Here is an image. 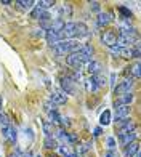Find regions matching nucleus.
I'll use <instances>...</instances> for the list:
<instances>
[{
	"mask_svg": "<svg viewBox=\"0 0 141 157\" xmlns=\"http://www.w3.org/2000/svg\"><path fill=\"white\" fill-rule=\"evenodd\" d=\"M119 10H120V13H122V15H124L127 19H128V18H131V11H130V10H127L125 6H120Z\"/></svg>",
	"mask_w": 141,
	"mask_h": 157,
	"instance_id": "nucleus-26",
	"label": "nucleus"
},
{
	"mask_svg": "<svg viewBox=\"0 0 141 157\" xmlns=\"http://www.w3.org/2000/svg\"><path fill=\"white\" fill-rule=\"evenodd\" d=\"M133 157H141V155H139V152H136V154H135V155H133Z\"/></svg>",
	"mask_w": 141,
	"mask_h": 157,
	"instance_id": "nucleus-36",
	"label": "nucleus"
},
{
	"mask_svg": "<svg viewBox=\"0 0 141 157\" xmlns=\"http://www.w3.org/2000/svg\"><path fill=\"white\" fill-rule=\"evenodd\" d=\"M53 5H55L53 0H40V2H35V6H37L39 10H44V11H47L48 8H51Z\"/></svg>",
	"mask_w": 141,
	"mask_h": 157,
	"instance_id": "nucleus-17",
	"label": "nucleus"
},
{
	"mask_svg": "<svg viewBox=\"0 0 141 157\" xmlns=\"http://www.w3.org/2000/svg\"><path fill=\"white\" fill-rule=\"evenodd\" d=\"M90 8L93 11H100V2H90Z\"/></svg>",
	"mask_w": 141,
	"mask_h": 157,
	"instance_id": "nucleus-28",
	"label": "nucleus"
},
{
	"mask_svg": "<svg viewBox=\"0 0 141 157\" xmlns=\"http://www.w3.org/2000/svg\"><path fill=\"white\" fill-rule=\"evenodd\" d=\"M111 85H112V87H116V74L111 75Z\"/></svg>",
	"mask_w": 141,
	"mask_h": 157,
	"instance_id": "nucleus-33",
	"label": "nucleus"
},
{
	"mask_svg": "<svg viewBox=\"0 0 141 157\" xmlns=\"http://www.w3.org/2000/svg\"><path fill=\"white\" fill-rule=\"evenodd\" d=\"M91 147V143H83V144H80V146H77V155H82V154H85L88 149Z\"/></svg>",
	"mask_w": 141,
	"mask_h": 157,
	"instance_id": "nucleus-24",
	"label": "nucleus"
},
{
	"mask_svg": "<svg viewBox=\"0 0 141 157\" xmlns=\"http://www.w3.org/2000/svg\"><path fill=\"white\" fill-rule=\"evenodd\" d=\"M136 130V124L133 122V120L130 119H127L125 122L120 125V128H119V133L117 135H125V133H131V132H135Z\"/></svg>",
	"mask_w": 141,
	"mask_h": 157,
	"instance_id": "nucleus-8",
	"label": "nucleus"
},
{
	"mask_svg": "<svg viewBox=\"0 0 141 157\" xmlns=\"http://www.w3.org/2000/svg\"><path fill=\"white\" fill-rule=\"evenodd\" d=\"M42 127H44V132L47 133V136H53V132H55L53 124H50L48 120H44V122H42Z\"/></svg>",
	"mask_w": 141,
	"mask_h": 157,
	"instance_id": "nucleus-20",
	"label": "nucleus"
},
{
	"mask_svg": "<svg viewBox=\"0 0 141 157\" xmlns=\"http://www.w3.org/2000/svg\"><path fill=\"white\" fill-rule=\"evenodd\" d=\"M44 144H45L47 149H56V147H58V141H56L53 136H47L44 140Z\"/></svg>",
	"mask_w": 141,
	"mask_h": 157,
	"instance_id": "nucleus-19",
	"label": "nucleus"
},
{
	"mask_svg": "<svg viewBox=\"0 0 141 157\" xmlns=\"http://www.w3.org/2000/svg\"><path fill=\"white\" fill-rule=\"evenodd\" d=\"M59 82H61L63 90H64V91H63L64 95H74L75 93V82L69 75H61Z\"/></svg>",
	"mask_w": 141,
	"mask_h": 157,
	"instance_id": "nucleus-4",
	"label": "nucleus"
},
{
	"mask_svg": "<svg viewBox=\"0 0 141 157\" xmlns=\"http://www.w3.org/2000/svg\"><path fill=\"white\" fill-rule=\"evenodd\" d=\"M23 154H24V152L21 151L19 147H16V149H15V152H13V154H11L10 157H23Z\"/></svg>",
	"mask_w": 141,
	"mask_h": 157,
	"instance_id": "nucleus-29",
	"label": "nucleus"
},
{
	"mask_svg": "<svg viewBox=\"0 0 141 157\" xmlns=\"http://www.w3.org/2000/svg\"><path fill=\"white\" fill-rule=\"evenodd\" d=\"M111 21H112V13H109V11L100 13V15H98V18H96V23H98V26H100V27L108 26Z\"/></svg>",
	"mask_w": 141,
	"mask_h": 157,
	"instance_id": "nucleus-13",
	"label": "nucleus"
},
{
	"mask_svg": "<svg viewBox=\"0 0 141 157\" xmlns=\"http://www.w3.org/2000/svg\"><path fill=\"white\" fill-rule=\"evenodd\" d=\"M16 5L19 6V8H23V10H32L35 6V2L34 0H18Z\"/></svg>",
	"mask_w": 141,
	"mask_h": 157,
	"instance_id": "nucleus-18",
	"label": "nucleus"
},
{
	"mask_svg": "<svg viewBox=\"0 0 141 157\" xmlns=\"http://www.w3.org/2000/svg\"><path fill=\"white\" fill-rule=\"evenodd\" d=\"M0 132H2V136H3L6 141H10V143H16L18 132H16V128L13 127V124L0 125Z\"/></svg>",
	"mask_w": 141,
	"mask_h": 157,
	"instance_id": "nucleus-3",
	"label": "nucleus"
},
{
	"mask_svg": "<svg viewBox=\"0 0 141 157\" xmlns=\"http://www.w3.org/2000/svg\"><path fill=\"white\" fill-rule=\"evenodd\" d=\"M48 116H50V124H61V116H59V112L58 111H51L50 114H48Z\"/></svg>",
	"mask_w": 141,
	"mask_h": 157,
	"instance_id": "nucleus-22",
	"label": "nucleus"
},
{
	"mask_svg": "<svg viewBox=\"0 0 141 157\" xmlns=\"http://www.w3.org/2000/svg\"><path fill=\"white\" fill-rule=\"evenodd\" d=\"M101 42L106 45V47H114L117 44V34L114 31H104L103 35H101Z\"/></svg>",
	"mask_w": 141,
	"mask_h": 157,
	"instance_id": "nucleus-5",
	"label": "nucleus"
},
{
	"mask_svg": "<svg viewBox=\"0 0 141 157\" xmlns=\"http://www.w3.org/2000/svg\"><path fill=\"white\" fill-rule=\"evenodd\" d=\"M58 136L63 140V141H66V143H69V144H72V143H75L77 141V136L75 135H72V133H66V132H59V135Z\"/></svg>",
	"mask_w": 141,
	"mask_h": 157,
	"instance_id": "nucleus-16",
	"label": "nucleus"
},
{
	"mask_svg": "<svg viewBox=\"0 0 141 157\" xmlns=\"http://www.w3.org/2000/svg\"><path fill=\"white\" fill-rule=\"evenodd\" d=\"M87 90H88V91H98V90H100V87L96 85V82H95L93 77H90L88 80H87Z\"/></svg>",
	"mask_w": 141,
	"mask_h": 157,
	"instance_id": "nucleus-23",
	"label": "nucleus"
},
{
	"mask_svg": "<svg viewBox=\"0 0 141 157\" xmlns=\"http://www.w3.org/2000/svg\"><path fill=\"white\" fill-rule=\"evenodd\" d=\"M106 141H108L109 151H114V149H116V140H114V138H108V140H106Z\"/></svg>",
	"mask_w": 141,
	"mask_h": 157,
	"instance_id": "nucleus-27",
	"label": "nucleus"
},
{
	"mask_svg": "<svg viewBox=\"0 0 141 157\" xmlns=\"http://www.w3.org/2000/svg\"><path fill=\"white\" fill-rule=\"evenodd\" d=\"M80 47H82V45H80L77 40H61L59 44H56V45L53 47V52H55L56 55L63 56V55H70V53L77 52Z\"/></svg>",
	"mask_w": 141,
	"mask_h": 157,
	"instance_id": "nucleus-1",
	"label": "nucleus"
},
{
	"mask_svg": "<svg viewBox=\"0 0 141 157\" xmlns=\"http://www.w3.org/2000/svg\"><path fill=\"white\" fill-rule=\"evenodd\" d=\"M50 101L56 106V104H66L67 103V96L63 91H53L50 95Z\"/></svg>",
	"mask_w": 141,
	"mask_h": 157,
	"instance_id": "nucleus-10",
	"label": "nucleus"
},
{
	"mask_svg": "<svg viewBox=\"0 0 141 157\" xmlns=\"http://www.w3.org/2000/svg\"><path fill=\"white\" fill-rule=\"evenodd\" d=\"M133 87H135L133 78H125V80L120 82L117 87H114V95H116V98H117V96H122V95H125V93H131Z\"/></svg>",
	"mask_w": 141,
	"mask_h": 157,
	"instance_id": "nucleus-2",
	"label": "nucleus"
},
{
	"mask_svg": "<svg viewBox=\"0 0 141 157\" xmlns=\"http://www.w3.org/2000/svg\"><path fill=\"white\" fill-rule=\"evenodd\" d=\"M101 63H98V61H90L88 63V72L91 75H96V74H100L101 72Z\"/></svg>",
	"mask_w": 141,
	"mask_h": 157,
	"instance_id": "nucleus-15",
	"label": "nucleus"
},
{
	"mask_svg": "<svg viewBox=\"0 0 141 157\" xmlns=\"http://www.w3.org/2000/svg\"><path fill=\"white\" fill-rule=\"evenodd\" d=\"M104 157H120V155H119L116 151H106L104 152Z\"/></svg>",
	"mask_w": 141,
	"mask_h": 157,
	"instance_id": "nucleus-30",
	"label": "nucleus"
},
{
	"mask_svg": "<svg viewBox=\"0 0 141 157\" xmlns=\"http://www.w3.org/2000/svg\"><path fill=\"white\" fill-rule=\"evenodd\" d=\"M45 39H47V42H48L51 47H55L56 44H59V42L63 40L61 34H59V32H53V31H47V32H45Z\"/></svg>",
	"mask_w": 141,
	"mask_h": 157,
	"instance_id": "nucleus-9",
	"label": "nucleus"
},
{
	"mask_svg": "<svg viewBox=\"0 0 141 157\" xmlns=\"http://www.w3.org/2000/svg\"><path fill=\"white\" fill-rule=\"evenodd\" d=\"M130 75H133L135 78H139V63H135L130 67Z\"/></svg>",
	"mask_w": 141,
	"mask_h": 157,
	"instance_id": "nucleus-25",
	"label": "nucleus"
},
{
	"mask_svg": "<svg viewBox=\"0 0 141 157\" xmlns=\"http://www.w3.org/2000/svg\"><path fill=\"white\" fill-rule=\"evenodd\" d=\"M93 135H95V136H100V135H101V127H96L95 132H93Z\"/></svg>",
	"mask_w": 141,
	"mask_h": 157,
	"instance_id": "nucleus-32",
	"label": "nucleus"
},
{
	"mask_svg": "<svg viewBox=\"0 0 141 157\" xmlns=\"http://www.w3.org/2000/svg\"><path fill=\"white\" fill-rule=\"evenodd\" d=\"M136 152H139V143L138 141H133V143H130L128 146H125L124 155L125 157H133Z\"/></svg>",
	"mask_w": 141,
	"mask_h": 157,
	"instance_id": "nucleus-14",
	"label": "nucleus"
},
{
	"mask_svg": "<svg viewBox=\"0 0 141 157\" xmlns=\"http://www.w3.org/2000/svg\"><path fill=\"white\" fill-rule=\"evenodd\" d=\"M66 64H67V66H70V67H74L75 71H79V69L83 66V63L80 61L77 52H74V53H70V55L66 56Z\"/></svg>",
	"mask_w": 141,
	"mask_h": 157,
	"instance_id": "nucleus-6",
	"label": "nucleus"
},
{
	"mask_svg": "<svg viewBox=\"0 0 141 157\" xmlns=\"http://www.w3.org/2000/svg\"><path fill=\"white\" fill-rule=\"evenodd\" d=\"M23 157H34V154H32L31 151H27V152H24V154H23Z\"/></svg>",
	"mask_w": 141,
	"mask_h": 157,
	"instance_id": "nucleus-34",
	"label": "nucleus"
},
{
	"mask_svg": "<svg viewBox=\"0 0 141 157\" xmlns=\"http://www.w3.org/2000/svg\"><path fill=\"white\" fill-rule=\"evenodd\" d=\"M0 114H2V98H0Z\"/></svg>",
	"mask_w": 141,
	"mask_h": 157,
	"instance_id": "nucleus-35",
	"label": "nucleus"
},
{
	"mask_svg": "<svg viewBox=\"0 0 141 157\" xmlns=\"http://www.w3.org/2000/svg\"><path fill=\"white\" fill-rule=\"evenodd\" d=\"M133 99H135V95H133V93H125L122 96H117L116 98L114 106H130L133 103Z\"/></svg>",
	"mask_w": 141,
	"mask_h": 157,
	"instance_id": "nucleus-7",
	"label": "nucleus"
},
{
	"mask_svg": "<svg viewBox=\"0 0 141 157\" xmlns=\"http://www.w3.org/2000/svg\"><path fill=\"white\" fill-rule=\"evenodd\" d=\"M133 141H136V130L135 132H131V133H125V135H119V143L125 147V146H128L130 143Z\"/></svg>",
	"mask_w": 141,
	"mask_h": 157,
	"instance_id": "nucleus-11",
	"label": "nucleus"
},
{
	"mask_svg": "<svg viewBox=\"0 0 141 157\" xmlns=\"http://www.w3.org/2000/svg\"><path fill=\"white\" fill-rule=\"evenodd\" d=\"M109 122H111V111H104L100 117V124L106 127V125H109Z\"/></svg>",
	"mask_w": 141,
	"mask_h": 157,
	"instance_id": "nucleus-21",
	"label": "nucleus"
},
{
	"mask_svg": "<svg viewBox=\"0 0 141 157\" xmlns=\"http://www.w3.org/2000/svg\"><path fill=\"white\" fill-rule=\"evenodd\" d=\"M35 31H37V32H34L35 37H44V35H45V31L44 29H35Z\"/></svg>",
	"mask_w": 141,
	"mask_h": 157,
	"instance_id": "nucleus-31",
	"label": "nucleus"
},
{
	"mask_svg": "<svg viewBox=\"0 0 141 157\" xmlns=\"http://www.w3.org/2000/svg\"><path fill=\"white\" fill-rule=\"evenodd\" d=\"M90 32H88V27L85 23H75V35L74 39H82V37H87Z\"/></svg>",
	"mask_w": 141,
	"mask_h": 157,
	"instance_id": "nucleus-12",
	"label": "nucleus"
}]
</instances>
